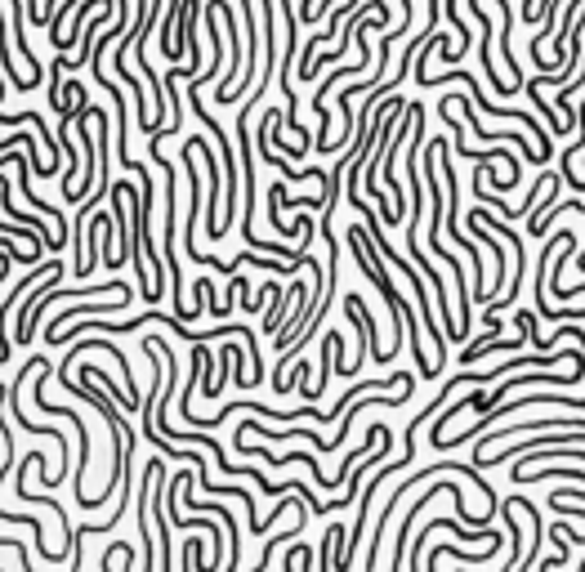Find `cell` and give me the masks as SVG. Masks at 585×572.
<instances>
[{
	"mask_svg": "<svg viewBox=\"0 0 585 572\" xmlns=\"http://www.w3.org/2000/svg\"><path fill=\"white\" fill-rule=\"evenodd\" d=\"M527 340V336H523ZM523 340H501V331H487L483 340H474V345L465 349V354H460V367H469V362H478L483 354H492V349H519Z\"/></svg>",
	"mask_w": 585,
	"mask_h": 572,
	"instance_id": "1",
	"label": "cell"
}]
</instances>
